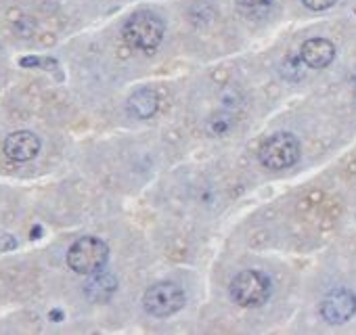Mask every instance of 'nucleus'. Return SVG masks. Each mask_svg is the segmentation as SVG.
<instances>
[{
	"label": "nucleus",
	"mask_w": 356,
	"mask_h": 335,
	"mask_svg": "<svg viewBox=\"0 0 356 335\" xmlns=\"http://www.w3.org/2000/svg\"><path fill=\"white\" fill-rule=\"evenodd\" d=\"M354 314H356V294L346 287L331 290L321 302V316L329 325H344Z\"/></svg>",
	"instance_id": "6"
},
{
	"label": "nucleus",
	"mask_w": 356,
	"mask_h": 335,
	"mask_svg": "<svg viewBox=\"0 0 356 335\" xmlns=\"http://www.w3.org/2000/svg\"><path fill=\"white\" fill-rule=\"evenodd\" d=\"M118 290V278L112 272H94L90 281L84 285V294L90 302L94 304H103L107 302Z\"/></svg>",
	"instance_id": "10"
},
{
	"label": "nucleus",
	"mask_w": 356,
	"mask_h": 335,
	"mask_svg": "<svg viewBox=\"0 0 356 335\" xmlns=\"http://www.w3.org/2000/svg\"><path fill=\"white\" fill-rule=\"evenodd\" d=\"M260 163L269 170H285L300 159V143L291 132H277L260 147Z\"/></svg>",
	"instance_id": "5"
},
{
	"label": "nucleus",
	"mask_w": 356,
	"mask_h": 335,
	"mask_svg": "<svg viewBox=\"0 0 356 335\" xmlns=\"http://www.w3.org/2000/svg\"><path fill=\"white\" fill-rule=\"evenodd\" d=\"M143 306L151 316H156V318L172 316L185 306V292L174 281H160L145 292Z\"/></svg>",
	"instance_id": "4"
},
{
	"label": "nucleus",
	"mask_w": 356,
	"mask_h": 335,
	"mask_svg": "<svg viewBox=\"0 0 356 335\" xmlns=\"http://www.w3.org/2000/svg\"><path fill=\"white\" fill-rule=\"evenodd\" d=\"M109 258V247L98 237H82L67 252V266L78 274H94L103 270Z\"/></svg>",
	"instance_id": "3"
},
{
	"label": "nucleus",
	"mask_w": 356,
	"mask_h": 335,
	"mask_svg": "<svg viewBox=\"0 0 356 335\" xmlns=\"http://www.w3.org/2000/svg\"><path fill=\"white\" fill-rule=\"evenodd\" d=\"M38 235H40V227H34V231H32V239H38Z\"/></svg>",
	"instance_id": "16"
},
{
	"label": "nucleus",
	"mask_w": 356,
	"mask_h": 335,
	"mask_svg": "<svg viewBox=\"0 0 356 335\" xmlns=\"http://www.w3.org/2000/svg\"><path fill=\"white\" fill-rule=\"evenodd\" d=\"M128 114L136 120H149L158 114L160 109V97L154 88H140L128 99Z\"/></svg>",
	"instance_id": "9"
},
{
	"label": "nucleus",
	"mask_w": 356,
	"mask_h": 335,
	"mask_svg": "<svg viewBox=\"0 0 356 335\" xmlns=\"http://www.w3.org/2000/svg\"><path fill=\"white\" fill-rule=\"evenodd\" d=\"M302 3L311 11H327L337 3V0H302Z\"/></svg>",
	"instance_id": "14"
},
{
	"label": "nucleus",
	"mask_w": 356,
	"mask_h": 335,
	"mask_svg": "<svg viewBox=\"0 0 356 335\" xmlns=\"http://www.w3.org/2000/svg\"><path fill=\"white\" fill-rule=\"evenodd\" d=\"M231 298L243 306V308H258L266 304V300L273 294V283L271 278L260 272V270H241L239 274L233 276V281L229 285Z\"/></svg>",
	"instance_id": "1"
},
{
	"label": "nucleus",
	"mask_w": 356,
	"mask_h": 335,
	"mask_svg": "<svg viewBox=\"0 0 356 335\" xmlns=\"http://www.w3.org/2000/svg\"><path fill=\"white\" fill-rule=\"evenodd\" d=\"M164 21L151 11H138L134 13L126 26H124V38L126 42L143 52H154L162 40H164Z\"/></svg>",
	"instance_id": "2"
},
{
	"label": "nucleus",
	"mask_w": 356,
	"mask_h": 335,
	"mask_svg": "<svg viewBox=\"0 0 356 335\" xmlns=\"http://www.w3.org/2000/svg\"><path fill=\"white\" fill-rule=\"evenodd\" d=\"M21 68H55L57 63L53 59H40V57H25L19 61Z\"/></svg>",
	"instance_id": "13"
},
{
	"label": "nucleus",
	"mask_w": 356,
	"mask_h": 335,
	"mask_svg": "<svg viewBox=\"0 0 356 335\" xmlns=\"http://www.w3.org/2000/svg\"><path fill=\"white\" fill-rule=\"evenodd\" d=\"M300 57L311 70H323L335 59V46L327 38H311L302 44Z\"/></svg>",
	"instance_id": "7"
},
{
	"label": "nucleus",
	"mask_w": 356,
	"mask_h": 335,
	"mask_svg": "<svg viewBox=\"0 0 356 335\" xmlns=\"http://www.w3.org/2000/svg\"><path fill=\"white\" fill-rule=\"evenodd\" d=\"M306 63H304V59L300 57V54H287V57L283 59L281 63V76L287 80V82H300L304 78V74H306Z\"/></svg>",
	"instance_id": "12"
},
{
	"label": "nucleus",
	"mask_w": 356,
	"mask_h": 335,
	"mask_svg": "<svg viewBox=\"0 0 356 335\" xmlns=\"http://www.w3.org/2000/svg\"><path fill=\"white\" fill-rule=\"evenodd\" d=\"M354 94H356V90H354Z\"/></svg>",
	"instance_id": "17"
},
{
	"label": "nucleus",
	"mask_w": 356,
	"mask_h": 335,
	"mask_svg": "<svg viewBox=\"0 0 356 335\" xmlns=\"http://www.w3.org/2000/svg\"><path fill=\"white\" fill-rule=\"evenodd\" d=\"M50 318H53L55 323H59L63 318V312L61 310H50Z\"/></svg>",
	"instance_id": "15"
},
{
	"label": "nucleus",
	"mask_w": 356,
	"mask_h": 335,
	"mask_svg": "<svg viewBox=\"0 0 356 335\" xmlns=\"http://www.w3.org/2000/svg\"><path fill=\"white\" fill-rule=\"evenodd\" d=\"M273 7L275 0H237V11L251 21H260L269 17Z\"/></svg>",
	"instance_id": "11"
},
{
	"label": "nucleus",
	"mask_w": 356,
	"mask_h": 335,
	"mask_svg": "<svg viewBox=\"0 0 356 335\" xmlns=\"http://www.w3.org/2000/svg\"><path fill=\"white\" fill-rule=\"evenodd\" d=\"M5 153L13 161H30L40 153V139L30 130H19L7 136Z\"/></svg>",
	"instance_id": "8"
}]
</instances>
